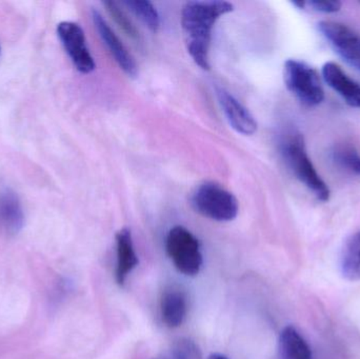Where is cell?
Here are the masks:
<instances>
[{
	"instance_id": "1",
	"label": "cell",
	"mask_w": 360,
	"mask_h": 359,
	"mask_svg": "<svg viewBox=\"0 0 360 359\" xmlns=\"http://www.w3.org/2000/svg\"><path fill=\"white\" fill-rule=\"evenodd\" d=\"M234 10L228 1H188L181 11V27L186 50L194 63L210 70L212 30L216 21Z\"/></svg>"
},
{
	"instance_id": "2",
	"label": "cell",
	"mask_w": 360,
	"mask_h": 359,
	"mask_svg": "<svg viewBox=\"0 0 360 359\" xmlns=\"http://www.w3.org/2000/svg\"><path fill=\"white\" fill-rule=\"evenodd\" d=\"M281 151L283 159L297 179L314 194L317 200L328 202L330 200L329 188L313 166L307 153L302 135L298 132L288 133L281 141Z\"/></svg>"
},
{
	"instance_id": "3",
	"label": "cell",
	"mask_w": 360,
	"mask_h": 359,
	"mask_svg": "<svg viewBox=\"0 0 360 359\" xmlns=\"http://www.w3.org/2000/svg\"><path fill=\"white\" fill-rule=\"evenodd\" d=\"M191 206L201 216L215 221H231L238 214L237 198L214 181L199 185L190 198Z\"/></svg>"
},
{
	"instance_id": "4",
	"label": "cell",
	"mask_w": 360,
	"mask_h": 359,
	"mask_svg": "<svg viewBox=\"0 0 360 359\" xmlns=\"http://www.w3.org/2000/svg\"><path fill=\"white\" fill-rule=\"evenodd\" d=\"M283 79L288 90L307 107H316L325 99L319 74L302 61L295 59L285 61Z\"/></svg>"
},
{
	"instance_id": "5",
	"label": "cell",
	"mask_w": 360,
	"mask_h": 359,
	"mask_svg": "<svg viewBox=\"0 0 360 359\" xmlns=\"http://www.w3.org/2000/svg\"><path fill=\"white\" fill-rule=\"evenodd\" d=\"M166 249L175 268L186 276H196L202 267L203 259L198 240L181 226L169 231Z\"/></svg>"
},
{
	"instance_id": "6",
	"label": "cell",
	"mask_w": 360,
	"mask_h": 359,
	"mask_svg": "<svg viewBox=\"0 0 360 359\" xmlns=\"http://www.w3.org/2000/svg\"><path fill=\"white\" fill-rule=\"evenodd\" d=\"M57 33L76 69L84 74L94 71L96 65L86 46L82 27L72 21H63L57 27Z\"/></svg>"
},
{
	"instance_id": "7",
	"label": "cell",
	"mask_w": 360,
	"mask_h": 359,
	"mask_svg": "<svg viewBox=\"0 0 360 359\" xmlns=\"http://www.w3.org/2000/svg\"><path fill=\"white\" fill-rule=\"evenodd\" d=\"M319 30L336 52L351 65L360 63V35L347 25L334 21H321Z\"/></svg>"
},
{
	"instance_id": "8",
	"label": "cell",
	"mask_w": 360,
	"mask_h": 359,
	"mask_svg": "<svg viewBox=\"0 0 360 359\" xmlns=\"http://www.w3.org/2000/svg\"><path fill=\"white\" fill-rule=\"evenodd\" d=\"M92 18L95 27H96L99 36H101V39H103V44L109 48L110 52L113 55L116 63L120 65L122 71H124L129 77H136L137 74H139V67H137L134 58H133L132 55L128 52L124 44L120 41V38L112 31L111 27L108 25L103 15H101L98 11L93 10Z\"/></svg>"
},
{
	"instance_id": "9",
	"label": "cell",
	"mask_w": 360,
	"mask_h": 359,
	"mask_svg": "<svg viewBox=\"0 0 360 359\" xmlns=\"http://www.w3.org/2000/svg\"><path fill=\"white\" fill-rule=\"evenodd\" d=\"M218 103L230 126L236 132L250 136L257 131V122L249 110L224 88H216Z\"/></svg>"
},
{
	"instance_id": "10",
	"label": "cell",
	"mask_w": 360,
	"mask_h": 359,
	"mask_svg": "<svg viewBox=\"0 0 360 359\" xmlns=\"http://www.w3.org/2000/svg\"><path fill=\"white\" fill-rule=\"evenodd\" d=\"M323 77L328 86L342 97L347 105L360 107V84L351 79L340 65L331 61L325 63Z\"/></svg>"
},
{
	"instance_id": "11",
	"label": "cell",
	"mask_w": 360,
	"mask_h": 359,
	"mask_svg": "<svg viewBox=\"0 0 360 359\" xmlns=\"http://www.w3.org/2000/svg\"><path fill=\"white\" fill-rule=\"evenodd\" d=\"M116 263L115 278L120 286H124L129 275L139 266V257L135 252L132 234L127 228L120 230L116 234Z\"/></svg>"
},
{
	"instance_id": "12",
	"label": "cell",
	"mask_w": 360,
	"mask_h": 359,
	"mask_svg": "<svg viewBox=\"0 0 360 359\" xmlns=\"http://www.w3.org/2000/svg\"><path fill=\"white\" fill-rule=\"evenodd\" d=\"M25 223L22 206L18 196L11 191L0 192V229L8 234H16Z\"/></svg>"
},
{
	"instance_id": "13",
	"label": "cell",
	"mask_w": 360,
	"mask_h": 359,
	"mask_svg": "<svg viewBox=\"0 0 360 359\" xmlns=\"http://www.w3.org/2000/svg\"><path fill=\"white\" fill-rule=\"evenodd\" d=\"M278 359H313L310 346L293 326L285 327L279 335Z\"/></svg>"
},
{
	"instance_id": "14",
	"label": "cell",
	"mask_w": 360,
	"mask_h": 359,
	"mask_svg": "<svg viewBox=\"0 0 360 359\" xmlns=\"http://www.w3.org/2000/svg\"><path fill=\"white\" fill-rule=\"evenodd\" d=\"M162 322L169 328H177L181 326L186 320L188 305L186 295L179 290L166 291L160 303Z\"/></svg>"
},
{
	"instance_id": "15",
	"label": "cell",
	"mask_w": 360,
	"mask_h": 359,
	"mask_svg": "<svg viewBox=\"0 0 360 359\" xmlns=\"http://www.w3.org/2000/svg\"><path fill=\"white\" fill-rule=\"evenodd\" d=\"M340 271L347 280H360V231L345 244L340 255Z\"/></svg>"
},
{
	"instance_id": "16",
	"label": "cell",
	"mask_w": 360,
	"mask_h": 359,
	"mask_svg": "<svg viewBox=\"0 0 360 359\" xmlns=\"http://www.w3.org/2000/svg\"><path fill=\"white\" fill-rule=\"evenodd\" d=\"M124 6L139 17L151 31L158 32L160 27V17L153 4L146 0H128Z\"/></svg>"
},
{
	"instance_id": "17",
	"label": "cell",
	"mask_w": 360,
	"mask_h": 359,
	"mask_svg": "<svg viewBox=\"0 0 360 359\" xmlns=\"http://www.w3.org/2000/svg\"><path fill=\"white\" fill-rule=\"evenodd\" d=\"M333 160L345 170L360 176V153L351 145H340L333 151Z\"/></svg>"
},
{
	"instance_id": "18",
	"label": "cell",
	"mask_w": 360,
	"mask_h": 359,
	"mask_svg": "<svg viewBox=\"0 0 360 359\" xmlns=\"http://www.w3.org/2000/svg\"><path fill=\"white\" fill-rule=\"evenodd\" d=\"M171 359H200V351L190 339H179L171 350Z\"/></svg>"
},
{
	"instance_id": "19",
	"label": "cell",
	"mask_w": 360,
	"mask_h": 359,
	"mask_svg": "<svg viewBox=\"0 0 360 359\" xmlns=\"http://www.w3.org/2000/svg\"><path fill=\"white\" fill-rule=\"evenodd\" d=\"M103 4L107 6V10L109 11L110 14H111L112 16H113V18L115 19L116 22H117L118 25L124 29V31L126 32L128 35H130L131 37L133 38H136L137 36H139L134 25L131 23V21L129 20L126 14L120 10V6H117L116 2L105 1L103 2Z\"/></svg>"
},
{
	"instance_id": "20",
	"label": "cell",
	"mask_w": 360,
	"mask_h": 359,
	"mask_svg": "<svg viewBox=\"0 0 360 359\" xmlns=\"http://www.w3.org/2000/svg\"><path fill=\"white\" fill-rule=\"evenodd\" d=\"M307 6L312 8L316 12L326 13V14H331L336 13L342 8V2L338 0H311L307 2Z\"/></svg>"
},
{
	"instance_id": "21",
	"label": "cell",
	"mask_w": 360,
	"mask_h": 359,
	"mask_svg": "<svg viewBox=\"0 0 360 359\" xmlns=\"http://www.w3.org/2000/svg\"><path fill=\"white\" fill-rule=\"evenodd\" d=\"M209 359H229V358H226V355H224V354L214 353V354H212L211 356H210Z\"/></svg>"
},
{
	"instance_id": "22",
	"label": "cell",
	"mask_w": 360,
	"mask_h": 359,
	"mask_svg": "<svg viewBox=\"0 0 360 359\" xmlns=\"http://www.w3.org/2000/svg\"><path fill=\"white\" fill-rule=\"evenodd\" d=\"M294 6H297L298 8H304L307 6L306 1H294Z\"/></svg>"
},
{
	"instance_id": "23",
	"label": "cell",
	"mask_w": 360,
	"mask_h": 359,
	"mask_svg": "<svg viewBox=\"0 0 360 359\" xmlns=\"http://www.w3.org/2000/svg\"><path fill=\"white\" fill-rule=\"evenodd\" d=\"M356 67H357V69L360 70V63H359V65H356Z\"/></svg>"
}]
</instances>
